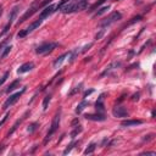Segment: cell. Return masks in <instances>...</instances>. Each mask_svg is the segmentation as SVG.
<instances>
[{"label": "cell", "mask_w": 156, "mask_h": 156, "mask_svg": "<svg viewBox=\"0 0 156 156\" xmlns=\"http://www.w3.org/2000/svg\"><path fill=\"white\" fill-rule=\"evenodd\" d=\"M9 116H10V113H6V115H5L4 117H3V120H1V121H0V127H1V126H3V124H4L5 122H6V120H7V117H9Z\"/></svg>", "instance_id": "33"}, {"label": "cell", "mask_w": 156, "mask_h": 156, "mask_svg": "<svg viewBox=\"0 0 156 156\" xmlns=\"http://www.w3.org/2000/svg\"><path fill=\"white\" fill-rule=\"evenodd\" d=\"M81 54V50L79 49H75L73 51H71V53H70V62H73L76 59H77V56Z\"/></svg>", "instance_id": "19"}, {"label": "cell", "mask_w": 156, "mask_h": 156, "mask_svg": "<svg viewBox=\"0 0 156 156\" xmlns=\"http://www.w3.org/2000/svg\"><path fill=\"white\" fill-rule=\"evenodd\" d=\"M34 68V64L33 62H26L22 66H20V68L17 70V73L18 75H22V73H26V72H29Z\"/></svg>", "instance_id": "11"}, {"label": "cell", "mask_w": 156, "mask_h": 156, "mask_svg": "<svg viewBox=\"0 0 156 156\" xmlns=\"http://www.w3.org/2000/svg\"><path fill=\"white\" fill-rule=\"evenodd\" d=\"M39 9H40V3H39V1H34V3L32 4V6H30V7L27 10V11H26V14L18 20V25L22 23V22H25L26 20H28V18L32 16V15L37 11V10H39Z\"/></svg>", "instance_id": "7"}, {"label": "cell", "mask_w": 156, "mask_h": 156, "mask_svg": "<svg viewBox=\"0 0 156 156\" xmlns=\"http://www.w3.org/2000/svg\"><path fill=\"white\" fill-rule=\"evenodd\" d=\"M68 3H70V0H61V1L56 5V9H57V10H61L62 7H64L66 4H68Z\"/></svg>", "instance_id": "29"}, {"label": "cell", "mask_w": 156, "mask_h": 156, "mask_svg": "<svg viewBox=\"0 0 156 156\" xmlns=\"http://www.w3.org/2000/svg\"><path fill=\"white\" fill-rule=\"evenodd\" d=\"M95 149H97V144H95V143H91V144L88 145V148L84 150V154H86V155H88V154H93Z\"/></svg>", "instance_id": "22"}, {"label": "cell", "mask_w": 156, "mask_h": 156, "mask_svg": "<svg viewBox=\"0 0 156 156\" xmlns=\"http://www.w3.org/2000/svg\"><path fill=\"white\" fill-rule=\"evenodd\" d=\"M53 1V0H44V1H41L40 3V7H44V6H46L49 3H51Z\"/></svg>", "instance_id": "34"}, {"label": "cell", "mask_w": 156, "mask_h": 156, "mask_svg": "<svg viewBox=\"0 0 156 156\" xmlns=\"http://www.w3.org/2000/svg\"><path fill=\"white\" fill-rule=\"evenodd\" d=\"M104 97H105V94H101V95L99 97L97 104H95V109H97V111H99V112H102V111H104Z\"/></svg>", "instance_id": "15"}, {"label": "cell", "mask_w": 156, "mask_h": 156, "mask_svg": "<svg viewBox=\"0 0 156 156\" xmlns=\"http://www.w3.org/2000/svg\"><path fill=\"white\" fill-rule=\"evenodd\" d=\"M88 1L89 0H77L75 3L66 4L61 9V11L64 14H72V12H77V11H83V10L87 9Z\"/></svg>", "instance_id": "1"}, {"label": "cell", "mask_w": 156, "mask_h": 156, "mask_svg": "<svg viewBox=\"0 0 156 156\" xmlns=\"http://www.w3.org/2000/svg\"><path fill=\"white\" fill-rule=\"evenodd\" d=\"M68 55H70V53H65V54H62L61 56H59V57H57V59L54 61L53 66H54L55 68H59V67L61 66V64H62V62L65 61V59H66V57H68Z\"/></svg>", "instance_id": "14"}, {"label": "cell", "mask_w": 156, "mask_h": 156, "mask_svg": "<svg viewBox=\"0 0 156 156\" xmlns=\"http://www.w3.org/2000/svg\"><path fill=\"white\" fill-rule=\"evenodd\" d=\"M138 99H139V94L133 95V98H132V100H133V101H136V100H138Z\"/></svg>", "instance_id": "37"}, {"label": "cell", "mask_w": 156, "mask_h": 156, "mask_svg": "<svg viewBox=\"0 0 156 156\" xmlns=\"http://www.w3.org/2000/svg\"><path fill=\"white\" fill-rule=\"evenodd\" d=\"M38 126H39V124L37 123V122H34V123H32V124H30V126H28V132L29 133H32V132H34L37 128H38Z\"/></svg>", "instance_id": "30"}, {"label": "cell", "mask_w": 156, "mask_h": 156, "mask_svg": "<svg viewBox=\"0 0 156 156\" xmlns=\"http://www.w3.org/2000/svg\"><path fill=\"white\" fill-rule=\"evenodd\" d=\"M9 76H10V72H9V71H6L5 73H4V76H3L1 78H0V87H1V86L4 84V83L6 82V79L9 78Z\"/></svg>", "instance_id": "27"}, {"label": "cell", "mask_w": 156, "mask_h": 156, "mask_svg": "<svg viewBox=\"0 0 156 156\" xmlns=\"http://www.w3.org/2000/svg\"><path fill=\"white\" fill-rule=\"evenodd\" d=\"M110 9V6H102V7H99V10L94 14V17H99L101 15H104L105 12H107V10Z\"/></svg>", "instance_id": "20"}, {"label": "cell", "mask_w": 156, "mask_h": 156, "mask_svg": "<svg viewBox=\"0 0 156 156\" xmlns=\"http://www.w3.org/2000/svg\"><path fill=\"white\" fill-rule=\"evenodd\" d=\"M60 120H61V109H59L55 113V116L53 118V122H51V126H50V129L46 134V137L44 139V144H46L51 138H53V136L56 133V131L59 129V124H60Z\"/></svg>", "instance_id": "2"}, {"label": "cell", "mask_w": 156, "mask_h": 156, "mask_svg": "<svg viewBox=\"0 0 156 156\" xmlns=\"http://www.w3.org/2000/svg\"><path fill=\"white\" fill-rule=\"evenodd\" d=\"M55 9H56V6H55V5H49V6H45L43 11L40 12L39 18H40V20H44V18L49 17L51 14H54V12H55Z\"/></svg>", "instance_id": "10"}, {"label": "cell", "mask_w": 156, "mask_h": 156, "mask_svg": "<svg viewBox=\"0 0 156 156\" xmlns=\"http://www.w3.org/2000/svg\"><path fill=\"white\" fill-rule=\"evenodd\" d=\"M20 83H21V79H16V81H14V82L11 83V84H10V86L7 87V89H6L5 91L7 93V94H9V93H11V91H14V90L20 86Z\"/></svg>", "instance_id": "17"}, {"label": "cell", "mask_w": 156, "mask_h": 156, "mask_svg": "<svg viewBox=\"0 0 156 156\" xmlns=\"http://www.w3.org/2000/svg\"><path fill=\"white\" fill-rule=\"evenodd\" d=\"M120 66H121V62H120V61H118V62H117V61L112 62V64H111V65H109V66L106 67V70H105V71H104L102 73H101V77H102V76H105V75H109L111 71L116 70V68H117V67H120Z\"/></svg>", "instance_id": "12"}, {"label": "cell", "mask_w": 156, "mask_h": 156, "mask_svg": "<svg viewBox=\"0 0 156 156\" xmlns=\"http://www.w3.org/2000/svg\"><path fill=\"white\" fill-rule=\"evenodd\" d=\"M56 46H57L56 43H43V44H40L39 46H37L36 53L38 55H45V54L51 53V51H53Z\"/></svg>", "instance_id": "4"}, {"label": "cell", "mask_w": 156, "mask_h": 156, "mask_svg": "<svg viewBox=\"0 0 156 156\" xmlns=\"http://www.w3.org/2000/svg\"><path fill=\"white\" fill-rule=\"evenodd\" d=\"M25 90H26V88H23L21 91H17V93H15V94H12V95H10V98H7V100L4 102V105H3V110H7L10 106H12L14 104L21 98V95L25 93Z\"/></svg>", "instance_id": "6"}, {"label": "cell", "mask_w": 156, "mask_h": 156, "mask_svg": "<svg viewBox=\"0 0 156 156\" xmlns=\"http://www.w3.org/2000/svg\"><path fill=\"white\" fill-rule=\"evenodd\" d=\"M123 127H131V126H138V124H143L141 120H127V121H123L122 123Z\"/></svg>", "instance_id": "13"}, {"label": "cell", "mask_w": 156, "mask_h": 156, "mask_svg": "<svg viewBox=\"0 0 156 156\" xmlns=\"http://www.w3.org/2000/svg\"><path fill=\"white\" fill-rule=\"evenodd\" d=\"M81 132H82V127H81V126H77V127L75 126V127H73V131L71 132L70 136H71V138H75V137L78 136V134H79Z\"/></svg>", "instance_id": "24"}, {"label": "cell", "mask_w": 156, "mask_h": 156, "mask_svg": "<svg viewBox=\"0 0 156 156\" xmlns=\"http://www.w3.org/2000/svg\"><path fill=\"white\" fill-rule=\"evenodd\" d=\"M122 18V15H121V12H118V11H115V12H112V14H110L105 20H102L101 22H100V27H109L110 25H112V23H115V22H117L118 20H121Z\"/></svg>", "instance_id": "3"}, {"label": "cell", "mask_w": 156, "mask_h": 156, "mask_svg": "<svg viewBox=\"0 0 156 156\" xmlns=\"http://www.w3.org/2000/svg\"><path fill=\"white\" fill-rule=\"evenodd\" d=\"M86 106H88V101H86V100H83L81 104H79V105L77 106V109H76V112L77 113H81L83 110H84L86 109Z\"/></svg>", "instance_id": "23"}, {"label": "cell", "mask_w": 156, "mask_h": 156, "mask_svg": "<svg viewBox=\"0 0 156 156\" xmlns=\"http://www.w3.org/2000/svg\"><path fill=\"white\" fill-rule=\"evenodd\" d=\"M105 1H106V0H99L98 3H95L94 5H93V6L90 7V10H89V11H94V10H97L98 7H100V5H101L102 3H105Z\"/></svg>", "instance_id": "28"}, {"label": "cell", "mask_w": 156, "mask_h": 156, "mask_svg": "<svg viewBox=\"0 0 156 156\" xmlns=\"http://www.w3.org/2000/svg\"><path fill=\"white\" fill-rule=\"evenodd\" d=\"M91 46H93V44H91V43H90V44H88V45H86L84 48H83V49L81 50V53H86V51H87L89 48H91Z\"/></svg>", "instance_id": "35"}, {"label": "cell", "mask_w": 156, "mask_h": 156, "mask_svg": "<svg viewBox=\"0 0 156 156\" xmlns=\"http://www.w3.org/2000/svg\"><path fill=\"white\" fill-rule=\"evenodd\" d=\"M93 91H94V90H93V89H90V90H87V91L84 93V98H87V97H88L89 94H91V93H93Z\"/></svg>", "instance_id": "36"}, {"label": "cell", "mask_w": 156, "mask_h": 156, "mask_svg": "<svg viewBox=\"0 0 156 156\" xmlns=\"http://www.w3.org/2000/svg\"><path fill=\"white\" fill-rule=\"evenodd\" d=\"M50 100H51V94H49V95H46L44 98V100H43V110H46L48 109V105H49Z\"/></svg>", "instance_id": "25"}, {"label": "cell", "mask_w": 156, "mask_h": 156, "mask_svg": "<svg viewBox=\"0 0 156 156\" xmlns=\"http://www.w3.org/2000/svg\"><path fill=\"white\" fill-rule=\"evenodd\" d=\"M9 39H10V38H6V40H4L3 43L0 44V53H1V50H3V49H4L5 46H6V44H7V41H9Z\"/></svg>", "instance_id": "32"}, {"label": "cell", "mask_w": 156, "mask_h": 156, "mask_svg": "<svg viewBox=\"0 0 156 156\" xmlns=\"http://www.w3.org/2000/svg\"><path fill=\"white\" fill-rule=\"evenodd\" d=\"M77 123H78V120H77V118H76V120H73V122H72V127H75Z\"/></svg>", "instance_id": "38"}, {"label": "cell", "mask_w": 156, "mask_h": 156, "mask_svg": "<svg viewBox=\"0 0 156 156\" xmlns=\"http://www.w3.org/2000/svg\"><path fill=\"white\" fill-rule=\"evenodd\" d=\"M84 117L89 121H98V122H101V121H105L106 120V116L104 113H87L84 115Z\"/></svg>", "instance_id": "9"}, {"label": "cell", "mask_w": 156, "mask_h": 156, "mask_svg": "<svg viewBox=\"0 0 156 156\" xmlns=\"http://www.w3.org/2000/svg\"><path fill=\"white\" fill-rule=\"evenodd\" d=\"M26 115H27V113H26ZM26 115H25V116H23L22 118H21V120H17V121H16V123H15V124H14V126H12V128H11V129H10V131H9V133H7V137H10V136H11V134H12V133H14V132H15V131L17 129V127H18V126H20V124H21V123H22V121H23V120L26 118Z\"/></svg>", "instance_id": "18"}, {"label": "cell", "mask_w": 156, "mask_h": 156, "mask_svg": "<svg viewBox=\"0 0 156 156\" xmlns=\"http://www.w3.org/2000/svg\"><path fill=\"white\" fill-rule=\"evenodd\" d=\"M81 87H82V84H79L78 87H76V88H75L73 90H72V91H70V94H68V95H73V94H76L77 91H79V90H81Z\"/></svg>", "instance_id": "31"}, {"label": "cell", "mask_w": 156, "mask_h": 156, "mask_svg": "<svg viewBox=\"0 0 156 156\" xmlns=\"http://www.w3.org/2000/svg\"><path fill=\"white\" fill-rule=\"evenodd\" d=\"M18 10H20V7H18V6H15V7L11 10V12H10V16H9V22H7V23L12 25L14 20L16 18V16H17V14H18Z\"/></svg>", "instance_id": "16"}, {"label": "cell", "mask_w": 156, "mask_h": 156, "mask_svg": "<svg viewBox=\"0 0 156 156\" xmlns=\"http://www.w3.org/2000/svg\"><path fill=\"white\" fill-rule=\"evenodd\" d=\"M10 50H11V45H6V46L1 50V53H0V60L4 59V57H6V56L9 55V53H10Z\"/></svg>", "instance_id": "21"}, {"label": "cell", "mask_w": 156, "mask_h": 156, "mask_svg": "<svg viewBox=\"0 0 156 156\" xmlns=\"http://www.w3.org/2000/svg\"><path fill=\"white\" fill-rule=\"evenodd\" d=\"M77 144H78L77 141H72V143L68 145V147L65 149V151H64V155H67V154H68L71 150H72V149H73V147H75V145H77Z\"/></svg>", "instance_id": "26"}, {"label": "cell", "mask_w": 156, "mask_h": 156, "mask_svg": "<svg viewBox=\"0 0 156 156\" xmlns=\"http://www.w3.org/2000/svg\"><path fill=\"white\" fill-rule=\"evenodd\" d=\"M3 15V6H0V16Z\"/></svg>", "instance_id": "39"}, {"label": "cell", "mask_w": 156, "mask_h": 156, "mask_svg": "<svg viewBox=\"0 0 156 156\" xmlns=\"http://www.w3.org/2000/svg\"><path fill=\"white\" fill-rule=\"evenodd\" d=\"M112 115L115 117H118V118L128 117V111L123 106H116V107H113V110H112Z\"/></svg>", "instance_id": "8"}, {"label": "cell", "mask_w": 156, "mask_h": 156, "mask_svg": "<svg viewBox=\"0 0 156 156\" xmlns=\"http://www.w3.org/2000/svg\"><path fill=\"white\" fill-rule=\"evenodd\" d=\"M41 21H43V20H37V21H34V22H32V23H30L26 29H23V30H20V32H18V34H17V37L18 38H25L27 34H29V33H32L33 32V30L36 29V28H38L40 25H41Z\"/></svg>", "instance_id": "5"}]
</instances>
